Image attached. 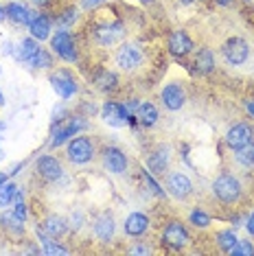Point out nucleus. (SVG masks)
<instances>
[{"label": "nucleus", "mask_w": 254, "mask_h": 256, "mask_svg": "<svg viewBox=\"0 0 254 256\" xmlns=\"http://www.w3.org/2000/svg\"><path fill=\"white\" fill-rule=\"evenodd\" d=\"M94 84H96V88H99V90L110 92V90L116 88L118 79H116V74H114V72H110V70H101V72H96Z\"/></svg>", "instance_id": "nucleus-26"}, {"label": "nucleus", "mask_w": 254, "mask_h": 256, "mask_svg": "<svg viewBox=\"0 0 254 256\" xmlns=\"http://www.w3.org/2000/svg\"><path fill=\"white\" fill-rule=\"evenodd\" d=\"M248 232H250V234H254V212L250 214V219H248Z\"/></svg>", "instance_id": "nucleus-39"}, {"label": "nucleus", "mask_w": 254, "mask_h": 256, "mask_svg": "<svg viewBox=\"0 0 254 256\" xmlns=\"http://www.w3.org/2000/svg\"><path fill=\"white\" fill-rule=\"evenodd\" d=\"M4 106V96H2V90H0V108Z\"/></svg>", "instance_id": "nucleus-46"}, {"label": "nucleus", "mask_w": 254, "mask_h": 256, "mask_svg": "<svg viewBox=\"0 0 254 256\" xmlns=\"http://www.w3.org/2000/svg\"><path fill=\"white\" fill-rule=\"evenodd\" d=\"M33 11L26 7V4H22V2H11L7 4V18L9 20H14L16 24H28L33 18Z\"/></svg>", "instance_id": "nucleus-19"}, {"label": "nucleus", "mask_w": 254, "mask_h": 256, "mask_svg": "<svg viewBox=\"0 0 254 256\" xmlns=\"http://www.w3.org/2000/svg\"><path fill=\"white\" fill-rule=\"evenodd\" d=\"M136 118H138V123L140 125L152 127V125H156V120H158V110H156L152 103H140V106H138Z\"/></svg>", "instance_id": "nucleus-24"}, {"label": "nucleus", "mask_w": 254, "mask_h": 256, "mask_svg": "<svg viewBox=\"0 0 254 256\" xmlns=\"http://www.w3.org/2000/svg\"><path fill=\"white\" fill-rule=\"evenodd\" d=\"M190 224L198 226V228H206V226L210 224V217L206 212H202V210H193L190 212Z\"/></svg>", "instance_id": "nucleus-33"}, {"label": "nucleus", "mask_w": 254, "mask_h": 256, "mask_svg": "<svg viewBox=\"0 0 254 256\" xmlns=\"http://www.w3.org/2000/svg\"><path fill=\"white\" fill-rule=\"evenodd\" d=\"M142 2H145V4H149V2H154V0H142Z\"/></svg>", "instance_id": "nucleus-49"}, {"label": "nucleus", "mask_w": 254, "mask_h": 256, "mask_svg": "<svg viewBox=\"0 0 254 256\" xmlns=\"http://www.w3.org/2000/svg\"><path fill=\"white\" fill-rule=\"evenodd\" d=\"M99 2H103V0H84V7L86 9H92V7H96Z\"/></svg>", "instance_id": "nucleus-38"}, {"label": "nucleus", "mask_w": 254, "mask_h": 256, "mask_svg": "<svg viewBox=\"0 0 254 256\" xmlns=\"http://www.w3.org/2000/svg\"><path fill=\"white\" fill-rule=\"evenodd\" d=\"M38 50H40V46L33 42V40H22V42L18 44V48L14 50V55H16L18 62H31Z\"/></svg>", "instance_id": "nucleus-25"}, {"label": "nucleus", "mask_w": 254, "mask_h": 256, "mask_svg": "<svg viewBox=\"0 0 254 256\" xmlns=\"http://www.w3.org/2000/svg\"><path fill=\"white\" fill-rule=\"evenodd\" d=\"M103 164H106L110 173H116L118 176V173H123L127 168V156L116 147H108L103 151Z\"/></svg>", "instance_id": "nucleus-13"}, {"label": "nucleus", "mask_w": 254, "mask_h": 256, "mask_svg": "<svg viewBox=\"0 0 254 256\" xmlns=\"http://www.w3.org/2000/svg\"><path fill=\"white\" fill-rule=\"evenodd\" d=\"M94 156V144H92L90 138L79 136L68 144V160L74 162V164H86V162L92 160Z\"/></svg>", "instance_id": "nucleus-2"}, {"label": "nucleus", "mask_w": 254, "mask_h": 256, "mask_svg": "<svg viewBox=\"0 0 254 256\" xmlns=\"http://www.w3.org/2000/svg\"><path fill=\"white\" fill-rule=\"evenodd\" d=\"M86 130V120L84 118H70L66 120V123L57 125V130L53 132V138H50V147H60V144H64L68 140V138H72L77 132Z\"/></svg>", "instance_id": "nucleus-5"}, {"label": "nucleus", "mask_w": 254, "mask_h": 256, "mask_svg": "<svg viewBox=\"0 0 254 256\" xmlns=\"http://www.w3.org/2000/svg\"><path fill=\"white\" fill-rule=\"evenodd\" d=\"M31 66H36V68H48V66H53V57H50L48 53H46L44 48H40L38 53L33 55Z\"/></svg>", "instance_id": "nucleus-31"}, {"label": "nucleus", "mask_w": 254, "mask_h": 256, "mask_svg": "<svg viewBox=\"0 0 254 256\" xmlns=\"http://www.w3.org/2000/svg\"><path fill=\"white\" fill-rule=\"evenodd\" d=\"M50 44H53V50L62 57V60H66V62L77 60V48H74V42H72V38L68 31H57L53 36V40H50Z\"/></svg>", "instance_id": "nucleus-6"}, {"label": "nucleus", "mask_w": 254, "mask_h": 256, "mask_svg": "<svg viewBox=\"0 0 254 256\" xmlns=\"http://www.w3.org/2000/svg\"><path fill=\"white\" fill-rule=\"evenodd\" d=\"M4 18H7V9L0 7V20H4Z\"/></svg>", "instance_id": "nucleus-42"}, {"label": "nucleus", "mask_w": 254, "mask_h": 256, "mask_svg": "<svg viewBox=\"0 0 254 256\" xmlns=\"http://www.w3.org/2000/svg\"><path fill=\"white\" fill-rule=\"evenodd\" d=\"M234 158H236V162H239V164L252 166V164H254V142H252V144H246V147H241V149H236Z\"/></svg>", "instance_id": "nucleus-29"}, {"label": "nucleus", "mask_w": 254, "mask_h": 256, "mask_svg": "<svg viewBox=\"0 0 254 256\" xmlns=\"http://www.w3.org/2000/svg\"><path fill=\"white\" fill-rule=\"evenodd\" d=\"M236 241H239V238H236V234L232 230H222L217 234V246L222 248L224 252H230V250L236 246Z\"/></svg>", "instance_id": "nucleus-27"}, {"label": "nucleus", "mask_w": 254, "mask_h": 256, "mask_svg": "<svg viewBox=\"0 0 254 256\" xmlns=\"http://www.w3.org/2000/svg\"><path fill=\"white\" fill-rule=\"evenodd\" d=\"M182 2H184V4H188V2H195V0H182Z\"/></svg>", "instance_id": "nucleus-48"}, {"label": "nucleus", "mask_w": 254, "mask_h": 256, "mask_svg": "<svg viewBox=\"0 0 254 256\" xmlns=\"http://www.w3.org/2000/svg\"><path fill=\"white\" fill-rule=\"evenodd\" d=\"M169 158H171V154H169V147H160V149H156L152 156H149V168H152L154 173H162L166 164H169Z\"/></svg>", "instance_id": "nucleus-22"}, {"label": "nucleus", "mask_w": 254, "mask_h": 256, "mask_svg": "<svg viewBox=\"0 0 254 256\" xmlns=\"http://www.w3.org/2000/svg\"><path fill=\"white\" fill-rule=\"evenodd\" d=\"M147 228H149V219H147V214H142V212H132L130 217L125 219V234H130V236L145 234Z\"/></svg>", "instance_id": "nucleus-17"}, {"label": "nucleus", "mask_w": 254, "mask_h": 256, "mask_svg": "<svg viewBox=\"0 0 254 256\" xmlns=\"http://www.w3.org/2000/svg\"><path fill=\"white\" fill-rule=\"evenodd\" d=\"M50 84H53V90L62 98H70L74 92H77V84H74V79L66 70H60L57 74H53V77H50Z\"/></svg>", "instance_id": "nucleus-14"}, {"label": "nucleus", "mask_w": 254, "mask_h": 256, "mask_svg": "<svg viewBox=\"0 0 254 256\" xmlns=\"http://www.w3.org/2000/svg\"><path fill=\"white\" fill-rule=\"evenodd\" d=\"M246 108H248V112L254 116V101H248V106H246Z\"/></svg>", "instance_id": "nucleus-41"}, {"label": "nucleus", "mask_w": 254, "mask_h": 256, "mask_svg": "<svg viewBox=\"0 0 254 256\" xmlns=\"http://www.w3.org/2000/svg\"><path fill=\"white\" fill-rule=\"evenodd\" d=\"M114 234V219L110 212H103L96 217L94 221V236L99 238V241H110Z\"/></svg>", "instance_id": "nucleus-18"}, {"label": "nucleus", "mask_w": 254, "mask_h": 256, "mask_svg": "<svg viewBox=\"0 0 254 256\" xmlns=\"http://www.w3.org/2000/svg\"><path fill=\"white\" fill-rule=\"evenodd\" d=\"M166 188H169V193L173 197H178V200H184V197L190 195V190H193V184H190V180L184 176V173H171L169 180H166Z\"/></svg>", "instance_id": "nucleus-11"}, {"label": "nucleus", "mask_w": 254, "mask_h": 256, "mask_svg": "<svg viewBox=\"0 0 254 256\" xmlns=\"http://www.w3.org/2000/svg\"><path fill=\"white\" fill-rule=\"evenodd\" d=\"M226 142H228V147L234 149V151L246 147V144H252L254 142V130L250 125H246V123H239V125L230 127L228 134H226Z\"/></svg>", "instance_id": "nucleus-4"}, {"label": "nucleus", "mask_w": 254, "mask_h": 256, "mask_svg": "<svg viewBox=\"0 0 254 256\" xmlns=\"http://www.w3.org/2000/svg\"><path fill=\"white\" fill-rule=\"evenodd\" d=\"M132 254H152V250H149L147 246H138V248L132 250Z\"/></svg>", "instance_id": "nucleus-37"}, {"label": "nucleus", "mask_w": 254, "mask_h": 256, "mask_svg": "<svg viewBox=\"0 0 254 256\" xmlns=\"http://www.w3.org/2000/svg\"><path fill=\"white\" fill-rule=\"evenodd\" d=\"M4 182H7V176H4V173H0V186H2Z\"/></svg>", "instance_id": "nucleus-44"}, {"label": "nucleus", "mask_w": 254, "mask_h": 256, "mask_svg": "<svg viewBox=\"0 0 254 256\" xmlns=\"http://www.w3.org/2000/svg\"><path fill=\"white\" fill-rule=\"evenodd\" d=\"M193 66H195V70H198V72L208 74L212 68H215V57H212L210 48H202L200 53H198V57H195Z\"/></svg>", "instance_id": "nucleus-23"}, {"label": "nucleus", "mask_w": 254, "mask_h": 256, "mask_svg": "<svg viewBox=\"0 0 254 256\" xmlns=\"http://www.w3.org/2000/svg\"><path fill=\"white\" fill-rule=\"evenodd\" d=\"M0 221H2L4 228L11 230L14 234H22V232H24V221L18 219L16 214H2V219Z\"/></svg>", "instance_id": "nucleus-30"}, {"label": "nucleus", "mask_w": 254, "mask_h": 256, "mask_svg": "<svg viewBox=\"0 0 254 256\" xmlns=\"http://www.w3.org/2000/svg\"><path fill=\"white\" fill-rule=\"evenodd\" d=\"M224 57H226V62L228 64H232V66H241L246 60H248V44H246V40H241V38H232V40H228L226 44H224Z\"/></svg>", "instance_id": "nucleus-7"}, {"label": "nucleus", "mask_w": 254, "mask_h": 256, "mask_svg": "<svg viewBox=\"0 0 254 256\" xmlns=\"http://www.w3.org/2000/svg\"><path fill=\"white\" fill-rule=\"evenodd\" d=\"M16 195H18V186L4 182L2 186H0V208L9 206V204L16 200Z\"/></svg>", "instance_id": "nucleus-28"}, {"label": "nucleus", "mask_w": 254, "mask_h": 256, "mask_svg": "<svg viewBox=\"0 0 254 256\" xmlns=\"http://www.w3.org/2000/svg\"><path fill=\"white\" fill-rule=\"evenodd\" d=\"M101 118H103V123H108L110 127H123L127 120H130V112H127V108L118 106V103L108 101L106 106L101 108Z\"/></svg>", "instance_id": "nucleus-9"}, {"label": "nucleus", "mask_w": 254, "mask_h": 256, "mask_svg": "<svg viewBox=\"0 0 254 256\" xmlns=\"http://www.w3.org/2000/svg\"><path fill=\"white\" fill-rule=\"evenodd\" d=\"M14 214L18 219L24 221L26 219V206H24V202H22V197L20 195H16V208H14Z\"/></svg>", "instance_id": "nucleus-35"}, {"label": "nucleus", "mask_w": 254, "mask_h": 256, "mask_svg": "<svg viewBox=\"0 0 254 256\" xmlns=\"http://www.w3.org/2000/svg\"><path fill=\"white\" fill-rule=\"evenodd\" d=\"M120 36H123V24H120V22H112V24L108 22V24H99L94 28V38L101 46L114 44Z\"/></svg>", "instance_id": "nucleus-12"}, {"label": "nucleus", "mask_w": 254, "mask_h": 256, "mask_svg": "<svg viewBox=\"0 0 254 256\" xmlns=\"http://www.w3.org/2000/svg\"><path fill=\"white\" fill-rule=\"evenodd\" d=\"M66 228H68L66 219L53 214V217L46 219L44 224H42V228H38V230H40V232H44V234H48V236H53V238H57V236H62L64 232H66Z\"/></svg>", "instance_id": "nucleus-21"}, {"label": "nucleus", "mask_w": 254, "mask_h": 256, "mask_svg": "<svg viewBox=\"0 0 254 256\" xmlns=\"http://www.w3.org/2000/svg\"><path fill=\"white\" fill-rule=\"evenodd\" d=\"M142 62V48L134 42H127L118 48L116 53V64L123 70H136Z\"/></svg>", "instance_id": "nucleus-3"}, {"label": "nucleus", "mask_w": 254, "mask_h": 256, "mask_svg": "<svg viewBox=\"0 0 254 256\" xmlns=\"http://www.w3.org/2000/svg\"><path fill=\"white\" fill-rule=\"evenodd\" d=\"M228 254H232V256H252L254 254V246L250 241H236V246L230 250Z\"/></svg>", "instance_id": "nucleus-32"}, {"label": "nucleus", "mask_w": 254, "mask_h": 256, "mask_svg": "<svg viewBox=\"0 0 254 256\" xmlns=\"http://www.w3.org/2000/svg\"><path fill=\"white\" fill-rule=\"evenodd\" d=\"M215 2H219V4H230L232 0H215Z\"/></svg>", "instance_id": "nucleus-45"}, {"label": "nucleus", "mask_w": 254, "mask_h": 256, "mask_svg": "<svg viewBox=\"0 0 254 256\" xmlns=\"http://www.w3.org/2000/svg\"><path fill=\"white\" fill-rule=\"evenodd\" d=\"M162 238H164L166 246H171V248H176V250L186 248L188 241H190L186 228H184L180 221H171V224H166V228L162 232Z\"/></svg>", "instance_id": "nucleus-8"}, {"label": "nucleus", "mask_w": 254, "mask_h": 256, "mask_svg": "<svg viewBox=\"0 0 254 256\" xmlns=\"http://www.w3.org/2000/svg\"><path fill=\"white\" fill-rule=\"evenodd\" d=\"M28 31H31V36L36 40H46L50 36V22L46 16H40L36 14L31 18V22H28Z\"/></svg>", "instance_id": "nucleus-20"}, {"label": "nucleus", "mask_w": 254, "mask_h": 256, "mask_svg": "<svg viewBox=\"0 0 254 256\" xmlns=\"http://www.w3.org/2000/svg\"><path fill=\"white\" fill-rule=\"evenodd\" d=\"M11 46H14V44H11V42H7V44H2V53H7V55H11V53H14V48H11Z\"/></svg>", "instance_id": "nucleus-40"}, {"label": "nucleus", "mask_w": 254, "mask_h": 256, "mask_svg": "<svg viewBox=\"0 0 254 256\" xmlns=\"http://www.w3.org/2000/svg\"><path fill=\"white\" fill-rule=\"evenodd\" d=\"M77 20V9L70 7V9H66L64 14L60 16V24L62 26H68V24H72V22Z\"/></svg>", "instance_id": "nucleus-34"}, {"label": "nucleus", "mask_w": 254, "mask_h": 256, "mask_svg": "<svg viewBox=\"0 0 254 256\" xmlns=\"http://www.w3.org/2000/svg\"><path fill=\"white\" fill-rule=\"evenodd\" d=\"M33 2H36V4H42V7H44V4H48L50 0H33Z\"/></svg>", "instance_id": "nucleus-43"}, {"label": "nucleus", "mask_w": 254, "mask_h": 256, "mask_svg": "<svg viewBox=\"0 0 254 256\" xmlns=\"http://www.w3.org/2000/svg\"><path fill=\"white\" fill-rule=\"evenodd\" d=\"M212 193L217 195V200L232 204L239 200V195H241V182L232 173H222V176L212 182Z\"/></svg>", "instance_id": "nucleus-1"}, {"label": "nucleus", "mask_w": 254, "mask_h": 256, "mask_svg": "<svg viewBox=\"0 0 254 256\" xmlns=\"http://www.w3.org/2000/svg\"><path fill=\"white\" fill-rule=\"evenodd\" d=\"M184 101H186V94H184L180 84H169L162 88V103L166 110L176 112V110H180L184 106Z\"/></svg>", "instance_id": "nucleus-10"}, {"label": "nucleus", "mask_w": 254, "mask_h": 256, "mask_svg": "<svg viewBox=\"0 0 254 256\" xmlns=\"http://www.w3.org/2000/svg\"><path fill=\"white\" fill-rule=\"evenodd\" d=\"M0 160H2V136H0Z\"/></svg>", "instance_id": "nucleus-47"}, {"label": "nucleus", "mask_w": 254, "mask_h": 256, "mask_svg": "<svg viewBox=\"0 0 254 256\" xmlns=\"http://www.w3.org/2000/svg\"><path fill=\"white\" fill-rule=\"evenodd\" d=\"M169 50L176 57H184L193 50V42L184 31H173L169 36Z\"/></svg>", "instance_id": "nucleus-16"}, {"label": "nucleus", "mask_w": 254, "mask_h": 256, "mask_svg": "<svg viewBox=\"0 0 254 256\" xmlns=\"http://www.w3.org/2000/svg\"><path fill=\"white\" fill-rule=\"evenodd\" d=\"M142 178H145V182L149 184V188H152V193H154V195H164V190H162V188H160L158 184L154 182V178L149 176V173H145V171H142Z\"/></svg>", "instance_id": "nucleus-36"}, {"label": "nucleus", "mask_w": 254, "mask_h": 256, "mask_svg": "<svg viewBox=\"0 0 254 256\" xmlns=\"http://www.w3.org/2000/svg\"><path fill=\"white\" fill-rule=\"evenodd\" d=\"M38 171H40V176H42L44 180H48V182H55V180L62 178L64 168L60 164V160L53 158V156H42V158L38 160Z\"/></svg>", "instance_id": "nucleus-15"}]
</instances>
